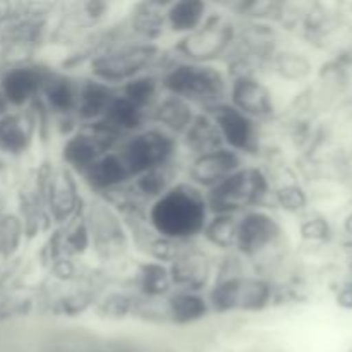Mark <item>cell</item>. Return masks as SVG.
Listing matches in <instances>:
<instances>
[{"label":"cell","mask_w":352,"mask_h":352,"mask_svg":"<svg viewBox=\"0 0 352 352\" xmlns=\"http://www.w3.org/2000/svg\"><path fill=\"white\" fill-rule=\"evenodd\" d=\"M119 93L124 98H127L134 105L150 113V110L153 109V105L162 96L160 76L155 71L144 72V74L138 76V78L131 79L129 82L120 86Z\"/></svg>","instance_id":"cell-30"},{"label":"cell","mask_w":352,"mask_h":352,"mask_svg":"<svg viewBox=\"0 0 352 352\" xmlns=\"http://www.w3.org/2000/svg\"><path fill=\"white\" fill-rule=\"evenodd\" d=\"M212 6L203 0H177L168 2L165 7V24L167 33L182 38L198 30L208 17Z\"/></svg>","instance_id":"cell-26"},{"label":"cell","mask_w":352,"mask_h":352,"mask_svg":"<svg viewBox=\"0 0 352 352\" xmlns=\"http://www.w3.org/2000/svg\"><path fill=\"white\" fill-rule=\"evenodd\" d=\"M272 201L285 213H301L308 205V196L298 182H284L272 189Z\"/></svg>","instance_id":"cell-32"},{"label":"cell","mask_w":352,"mask_h":352,"mask_svg":"<svg viewBox=\"0 0 352 352\" xmlns=\"http://www.w3.org/2000/svg\"><path fill=\"white\" fill-rule=\"evenodd\" d=\"M177 170V164L151 168V170H146L143 174L133 177V181L127 184V189H129L131 196L134 199H138L141 205H144L148 208L155 199L165 195L181 179Z\"/></svg>","instance_id":"cell-25"},{"label":"cell","mask_w":352,"mask_h":352,"mask_svg":"<svg viewBox=\"0 0 352 352\" xmlns=\"http://www.w3.org/2000/svg\"><path fill=\"white\" fill-rule=\"evenodd\" d=\"M54 67L43 62H26L10 65L0 79V89L7 105L16 109H30L40 98L41 88Z\"/></svg>","instance_id":"cell-15"},{"label":"cell","mask_w":352,"mask_h":352,"mask_svg":"<svg viewBox=\"0 0 352 352\" xmlns=\"http://www.w3.org/2000/svg\"><path fill=\"white\" fill-rule=\"evenodd\" d=\"M270 175L260 165H244L232 175L205 192L210 215L234 213L241 215L254 208H265L272 199Z\"/></svg>","instance_id":"cell-5"},{"label":"cell","mask_w":352,"mask_h":352,"mask_svg":"<svg viewBox=\"0 0 352 352\" xmlns=\"http://www.w3.org/2000/svg\"><path fill=\"white\" fill-rule=\"evenodd\" d=\"M179 144H181V151H186L191 158L219 150L223 146V141L219 133V127L213 122L210 113L205 110H198L192 122L189 124L184 134L179 138Z\"/></svg>","instance_id":"cell-24"},{"label":"cell","mask_w":352,"mask_h":352,"mask_svg":"<svg viewBox=\"0 0 352 352\" xmlns=\"http://www.w3.org/2000/svg\"><path fill=\"white\" fill-rule=\"evenodd\" d=\"M205 112L210 113L213 122L219 127L223 146L236 151L244 158L258 153L260 150V124L234 109L229 102L219 103Z\"/></svg>","instance_id":"cell-13"},{"label":"cell","mask_w":352,"mask_h":352,"mask_svg":"<svg viewBox=\"0 0 352 352\" xmlns=\"http://www.w3.org/2000/svg\"><path fill=\"white\" fill-rule=\"evenodd\" d=\"M79 76L74 72L54 69L41 88L38 103L50 116L52 126L64 133V124L69 127H79L76 120V103H78Z\"/></svg>","instance_id":"cell-11"},{"label":"cell","mask_w":352,"mask_h":352,"mask_svg":"<svg viewBox=\"0 0 352 352\" xmlns=\"http://www.w3.org/2000/svg\"><path fill=\"white\" fill-rule=\"evenodd\" d=\"M284 229L274 212L265 208H254L239 215L237 241L234 254L248 263L268 265L277 260Z\"/></svg>","instance_id":"cell-7"},{"label":"cell","mask_w":352,"mask_h":352,"mask_svg":"<svg viewBox=\"0 0 352 352\" xmlns=\"http://www.w3.org/2000/svg\"><path fill=\"white\" fill-rule=\"evenodd\" d=\"M127 287L133 289L134 294L148 301H162L174 291L168 265L146 260V258L138 261L131 272V280Z\"/></svg>","instance_id":"cell-22"},{"label":"cell","mask_w":352,"mask_h":352,"mask_svg":"<svg viewBox=\"0 0 352 352\" xmlns=\"http://www.w3.org/2000/svg\"><path fill=\"white\" fill-rule=\"evenodd\" d=\"M210 217L205 192L179 179L146 208V222L155 234L177 243H196Z\"/></svg>","instance_id":"cell-1"},{"label":"cell","mask_w":352,"mask_h":352,"mask_svg":"<svg viewBox=\"0 0 352 352\" xmlns=\"http://www.w3.org/2000/svg\"><path fill=\"white\" fill-rule=\"evenodd\" d=\"M244 165H246V158L241 157L236 151L229 150V148L222 146L219 150L189 158L188 164H186L184 179L198 189H201L203 192H206L222 181H226L229 175H232Z\"/></svg>","instance_id":"cell-16"},{"label":"cell","mask_w":352,"mask_h":352,"mask_svg":"<svg viewBox=\"0 0 352 352\" xmlns=\"http://www.w3.org/2000/svg\"><path fill=\"white\" fill-rule=\"evenodd\" d=\"M103 120L113 131H117L120 136L127 138L131 134L140 133L144 127L150 126V113L146 110L140 109L138 105H134L127 98H124L120 93H117V96L113 98L109 110H107Z\"/></svg>","instance_id":"cell-29"},{"label":"cell","mask_w":352,"mask_h":352,"mask_svg":"<svg viewBox=\"0 0 352 352\" xmlns=\"http://www.w3.org/2000/svg\"><path fill=\"white\" fill-rule=\"evenodd\" d=\"M270 71H274L278 78L285 81H301L308 78L311 72V64L302 54L289 48H278L274 52L270 58Z\"/></svg>","instance_id":"cell-31"},{"label":"cell","mask_w":352,"mask_h":352,"mask_svg":"<svg viewBox=\"0 0 352 352\" xmlns=\"http://www.w3.org/2000/svg\"><path fill=\"white\" fill-rule=\"evenodd\" d=\"M38 131L36 112H31V109L3 113L0 117V150L9 155L26 153Z\"/></svg>","instance_id":"cell-19"},{"label":"cell","mask_w":352,"mask_h":352,"mask_svg":"<svg viewBox=\"0 0 352 352\" xmlns=\"http://www.w3.org/2000/svg\"><path fill=\"white\" fill-rule=\"evenodd\" d=\"M160 76L162 93L179 96L198 110L227 102L230 78L219 64H195L172 55Z\"/></svg>","instance_id":"cell-2"},{"label":"cell","mask_w":352,"mask_h":352,"mask_svg":"<svg viewBox=\"0 0 352 352\" xmlns=\"http://www.w3.org/2000/svg\"><path fill=\"white\" fill-rule=\"evenodd\" d=\"M140 296L134 294L133 289L110 287L100 291L93 311L107 322H126L136 316Z\"/></svg>","instance_id":"cell-27"},{"label":"cell","mask_w":352,"mask_h":352,"mask_svg":"<svg viewBox=\"0 0 352 352\" xmlns=\"http://www.w3.org/2000/svg\"><path fill=\"white\" fill-rule=\"evenodd\" d=\"M227 102L258 124L270 122L277 116L274 93L267 82L261 81L260 76H232Z\"/></svg>","instance_id":"cell-14"},{"label":"cell","mask_w":352,"mask_h":352,"mask_svg":"<svg viewBox=\"0 0 352 352\" xmlns=\"http://www.w3.org/2000/svg\"><path fill=\"white\" fill-rule=\"evenodd\" d=\"M168 272L174 289L206 294L217 277V261L208 250L189 243L184 244L179 256L168 265Z\"/></svg>","instance_id":"cell-12"},{"label":"cell","mask_w":352,"mask_h":352,"mask_svg":"<svg viewBox=\"0 0 352 352\" xmlns=\"http://www.w3.org/2000/svg\"><path fill=\"white\" fill-rule=\"evenodd\" d=\"M85 219L91 234V253L103 263H117L133 246L126 223L107 199H86Z\"/></svg>","instance_id":"cell-10"},{"label":"cell","mask_w":352,"mask_h":352,"mask_svg":"<svg viewBox=\"0 0 352 352\" xmlns=\"http://www.w3.org/2000/svg\"><path fill=\"white\" fill-rule=\"evenodd\" d=\"M205 296L212 315H256L270 308L275 287L268 275L223 272L217 275Z\"/></svg>","instance_id":"cell-4"},{"label":"cell","mask_w":352,"mask_h":352,"mask_svg":"<svg viewBox=\"0 0 352 352\" xmlns=\"http://www.w3.org/2000/svg\"><path fill=\"white\" fill-rule=\"evenodd\" d=\"M168 2H136L131 6L124 26L133 40L144 43H160L167 33L165 24V7Z\"/></svg>","instance_id":"cell-18"},{"label":"cell","mask_w":352,"mask_h":352,"mask_svg":"<svg viewBox=\"0 0 352 352\" xmlns=\"http://www.w3.org/2000/svg\"><path fill=\"white\" fill-rule=\"evenodd\" d=\"M164 323L174 327H189L203 322L212 315L205 294L189 291H174L162 299Z\"/></svg>","instance_id":"cell-20"},{"label":"cell","mask_w":352,"mask_h":352,"mask_svg":"<svg viewBox=\"0 0 352 352\" xmlns=\"http://www.w3.org/2000/svg\"><path fill=\"white\" fill-rule=\"evenodd\" d=\"M337 305H339L340 308L352 309V284L344 287L342 291L339 292V296H337Z\"/></svg>","instance_id":"cell-35"},{"label":"cell","mask_w":352,"mask_h":352,"mask_svg":"<svg viewBox=\"0 0 352 352\" xmlns=\"http://www.w3.org/2000/svg\"><path fill=\"white\" fill-rule=\"evenodd\" d=\"M344 227H346L347 232L352 234V215L347 217V219H346V223H344Z\"/></svg>","instance_id":"cell-37"},{"label":"cell","mask_w":352,"mask_h":352,"mask_svg":"<svg viewBox=\"0 0 352 352\" xmlns=\"http://www.w3.org/2000/svg\"><path fill=\"white\" fill-rule=\"evenodd\" d=\"M79 181L82 186H86L91 196L105 198V196L126 188L133 181V177L124 162L120 160L119 153L113 150L100 157L85 174L79 175Z\"/></svg>","instance_id":"cell-17"},{"label":"cell","mask_w":352,"mask_h":352,"mask_svg":"<svg viewBox=\"0 0 352 352\" xmlns=\"http://www.w3.org/2000/svg\"><path fill=\"white\" fill-rule=\"evenodd\" d=\"M239 36V23L227 10H210L205 23L192 33L179 38L172 55L195 64L226 62Z\"/></svg>","instance_id":"cell-6"},{"label":"cell","mask_w":352,"mask_h":352,"mask_svg":"<svg viewBox=\"0 0 352 352\" xmlns=\"http://www.w3.org/2000/svg\"><path fill=\"white\" fill-rule=\"evenodd\" d=\"M119 89L93 79L89 76H79L78 103H76V120L79 126L91 124L103 119L112 105Z\"/></svg>","instance_id":"cell-21"},{"label":"cell","mask_w":352,"mask_h":352,"mask_svg":"<svg viewBox=\"0 0 352 352\" xmlns=\"http://www.w3.org/2000/svg\"><path fill=\"white\" fill-rule=\"evenodd\" d=\"M88 352H141L138 351L136 347L126 346V344H105V346L93 347V349H88Z\"/></svg>","instance_id":"cell-34"},{"label":"cell","mask_w":352,"mask_h":352,"mask_svg":"<svg viewBox=\"0 0 352 352\" xmlns=\"http://www.w3.org/2000/svg\"><path fill=\"white\" fill-rule=\"evenodd\" d=\"M170 58L160 43L127 40L95 55L86 65V76L119 89L144 72H160Z\"/></svg>","instance_id":"cell-3"},{"label":"cell","mask_w":352,"mask_h":352,"mask_svg":"<svg viewBox=\"0 0 352 352\" xmlns=\"http://www.w3.org/2000/svg\"><path fill=\"white\" fill-rule=\"evenodd\" d=\"M6 109H7V102H6V98H3V95H2V89H0V117L6 113Z\"/></svg>","instance_id":"cell-36"},{"label":"cell","mask_w":352,"mask_h":352,"mask_svg":"<svg viewBox=\"0 0 352 352\" xmlns=\"http://www.w3.org/2000/svg\"><path fill=\"white\" fill-rule=\"evenodd\" d=\"M55 352H88V351H78V349H67V347H65V349H58V351H55Z\"/></svg>","instance_id":"cell-38"},{"label":"cell","mask_w":352,"mask_h":352,"mask_svg":"<svg viewBox=\"0 0 352 352\" xmlns=\"http://www.w3.org/2000/svg\"><path fill=\"white\" fill-rule=\"evenodd\" d=\"M45 212L54 227H62L85 212L81 181L62 164H47L38 181Z\"/></svg>","instance_id":"cell-9"},{"label":"cell","mask_w":352,"mask_h":352,"mask_svg":"<svg viewBox=\"0 0 352 352\" xmlns=\"http://www.w3.org/2000/svg\"><path fill=\"white\" fill-rule=\"evenodd\" d=\"M299 234L305 241H325L330 236V227L327 220L315 217V219H308L301 223L299 227Z\"/></svg>","instance_id":"cell-33"},{"label":"cell","mask_w":352,"mask_h":352,"mask_svg":"<svg viewBox=\"0 0 352 352\" xmlns=\"http://www.w3.org/2000/svg\"><path fill=\"white\" fill-rule=\"evenodd\" d=\"M239 215L234 213H213L206 220L201 237L205 248L220 254H232L236 251Z\"/></svg>","instance_id":"cell-28"},{"label":"cell","mask_w":352,"mask_h":352,"mask_svg":"<svg viewBox=\"0 0 352 352\" xmlns=\"http://www.w3.org/2000/svg\"><path fill=\"white\" fill-rule=\"evenodd\" d=\"M116 151L129 170L131 177H136L151 168L177 164L181 144L177 138L150 124L140 133L127 136Z\"/></svg>","instance_id":"cell-8"},{"label":"cell","mask_w":352,"mask_h":352,"mask_svg":"<svg viewBox=\"0 0 352 352\" xmlns=\"http://www.w3.org/2000/svg\"><path fill=\"white\" fill-rule=\"evenodd\" d=\"M196 113H198V109L189 102L179 96L162 93L158 102L150 110V124L167 131L168 134L179 140L192 122Z\"/></svg>","instance_id":"cell-23"}]
</instances>
